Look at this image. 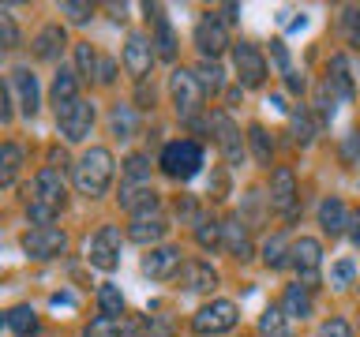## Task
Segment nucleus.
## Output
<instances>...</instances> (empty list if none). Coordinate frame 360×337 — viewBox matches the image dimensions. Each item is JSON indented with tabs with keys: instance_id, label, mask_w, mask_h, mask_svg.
Returning a JSON list of instances; mask_svg holds the SVG:
<instances>
[{
	"instance_id": "34",
	"label": "nucleus",
	"mask_w": 360,
	"mask_h": 337,
	"mask_svg": "<svg viewBox=\"0 0 360 337\" xmlns=\"http://www.w3.org/2000/svg\"><path fill=\"white\" fill-rule=\"evenodd\" d=\"M289 240H285V236H270V240L263 244V263L270 266V270H281V266H285L289 263Z\"/></svg>"
},
{
	"instance_id": "32",
	"label": "nucleus",
	"mask_w": 360,
	"mask_h": 337,
	"mask_svg": "<svg viewBox=\"0 0 360 337\" xmlns=\"http://www.w3.org/2000/svg\"><path fill=\"white\" fill-rule=\"evenodd\" d=\"M131 337H173V326L158 315H139L131 322Z\"/></svg>"
},
{
	"instance_id": "44",
	"label": "nucleus",
	"mask_w": 360,
	"mask_h": 337,
	"mask_svg": "<svg viewBox=\"0 0 360 337\" xmlns=\"http://www.w3.org/2000/svg\"><path fill=\"white\" fill-rule=\"evenodd\" d=\"M315 337H353V326L345 319H326L319 330H315Z\"/></svg>"
},
{
	"instance_id": "23",
	"label": "nucleus",
	"mask_w": 360,
	"mask_h": 337,
	"mask_svg": "<svg viewBox=\"0 0 360 337\" xmlns=\"http://www.w3.org/2000/svg\"><path fill=\"white\" fill-rule=\"evenodd\" d=\"M281 311H285V319H308L311 315V289H304L300 281H292V285H285V292H281Z\"/></svg>"
},
{
	"instance_id": "1",
	"label": "nucleus",
	"mask_w": 360,
	"mask_h": 337,
	"mask_svg": "<svg viewBox=\"0 0 360 337\" xmlns=\"http://www.w3.org/2000/svg\"><path fill=\"white\" fill-rule=\"evenodd\" d=\"M68 202V187H64V176L56 173L53 165H45L34 173V184H30V202H27V213L34 225H49L56 213L64 210Z\"/></svg>"
},
{
	"instance_id": "30",
	"label": "nucleus",
	"mask_w": 360,
	"mask_h": 337,
	"mask_svg": "<svg viewBox=\"0 0 360 337\" xmlns=\"http://www.w3.org/2000/svg\"><path fill=\"white\" fill-rule=\"evenodd\" d=\"M195 79H199V86H202V94H218V90L225 86V72H221V64L218 60H199L195 67Z\"/></svg>"
},
{
	"instance_id": "42",
	"label": "nucleus",
	"mask_w": 360,
	"mask_h": 337,
	"mask_svg": "<svg viewBox=\"0 0 360 337\" xmlns=\"http://www.w3.org/2000/svg\"><path fill=\"white\" fill-rule=\"evenodd\" d=\"M315 112H319V124H330L334 120V90L330 83H319V98H315Z\"/></svg>"
},
{
	"instance_id": "11",
	"label": "nucleus",
	"mask_w": 360,
	"mask_h": 337,
	"mask_svg": "<svg viewBox=\"0 0 360 337\" xmlns=\"http://www.w3.org/2000/svg\"><path fill=\"white\" fill-rule=\"evenodd\" d=\"M64 247H68V236L56 225H34L22 236V251L30 258H56V255H64Z\"/></svg>"
},
{
	"instance_id": "43",
	"label": "nucleus",
	"mask_w": 360,
	"mask_h": 337,
	"mask_svg": "<svg viewBox=\"0 0 360 337\" xmlns=\"http://www.w3.org/2000/svg\"><path fill=\"white\" fill-rule=\"evenodd\" d=\"M353 277H356V263H353V258H342V263H334V270H330V285H334V289L353 285Z\"/></svg>"
},
{
	"instance_id": "19",
	"label": "nucleus",
	"mask_w": 360,
	"mask_h": 337,
	"mask_svg": "<svg viewBox=\"0 0 360 337\" xmlns=\"http://www.w3.org/2000/svg\"><path fill=\"white\" fill-rule=\"evenodd\" d=\"M120 206L131 213V218H143V213H158V191L150 184H124L120 187Z\"/></svg>"
},
{
	"instance_id": "17",
	"label": "nucleus",
	"mask_w": 360,
	"mask_h": 337,
	"mask_svg": "<svg viewBox=\"0 0 360 337\" xmlns=\"http://www.w3.org/2000/svg\"><path fill=\"white\" fill-rule=\"evenodd\" d=\"M180 285L188 292H214L218 289V270H214L207 258H188L180 266Z\"/></svg>"
},
{
	"instance_id": "51",
	"label": "nucleus",
	"mask_w": 360,
	"mask_h": 337,
	"mask_svg": "<svg viewBox=\"0 0 360 337\" xmlns=\"http://www.w3.org/2000/svg\"><path fill=\"white\" fill-rule=\"evenodd\" d=\"M356 135H360V131H356Z\"/></svg>"
},
{
	"instance_id": "13",
	"label": "nucleus",
	"mask_w": 360,
	"mask_h": 337,
	"mask_svg": "<svg viewBox=\"0 0 360 337\" xmlns=\"http://www.w3.org/2000/svg\"><path fill=\"white\" fill-rule=\"evenodd\" d=\"M221 251H229L236 263H248L255 255V244H252V232H248V221L240 213L221 221Z\"/></svg>"
},
{
	"instance_id": "47",
	"label": "nucleus",
	"mask_w": 360,
	"mask_h": 337,
	"mask_svg": "<svg viewBox=\"0 0 360 337\" xmlns=\"http://www.w3.org/2000/svg\"><path fill=\"white\" fill-rule=\"evenodd\" d=\"M11 117H15V109H11V90H8L4 79H0V124H8Z\"/></svg>"
},
{
	"instance_id": "8",
	"label": "nucleus",
	"mask_w": 360,
	"mask_h": 337,
	"mask_svg": "<svg viewBox=\"0 0 360 337\" xmlns=\"http://www.w3.org/2000/svg\"><path fill=\"white\" fill-rule=\"evenodd\" d=\"M233 72L240 79V86L255 90L266 83V56L255 41H233Z\"/></svg>"
},
{
	"instance_id": "15",
	"label": "nucleus",
	"mask_w": 360,
	"mask_h": 337,
	"mask_svg": "<svg viewBox=\"0 0 360 337\" xmlns=\"http://www.w3.org/2000/svg\"><path fill=\"white\" fill-rule=\"evenodd\" d=\"M184 258H180V247L173 244H162V247H150V255L143 258V274L150 281H169L173 274H180Z\"/></svg>"
},
{
	"instance_id": "49",
	"label": "nucleus",
	"mask_w": 360,
	"mask_h": 337,
	"mask_svg": "<svg viewBox=\"0 0 360 337\" xmlns=\"http://www.w3.org/2000/svg\"><path fill=\"white\" fill-rule=\"evenodd\" d=\"M349 240H353V247H360V210L349 213Z\"/></svg>"
},
{
	"instance_id": "10",
	"label": "nucleus",
	"mask_w": 360,
	"mask_h": 337,
	"mask_svg": "<svg viewBox=\"0 0 360 337\" xmlns=\"http://www.w3.org/2000/svg\"><path fill=\"white\" fill-rule=\"evenodd\" d=\"M195 45L202 53V60H218V56L229 49V27H225V19H218L214 11H207L199 22H195Z\"/></svg>"
},
{
	"instance_id": "4",
	"label": "nucleus",
	"mask_w": 360,
	"mask_h": 337,
	"mask_svg": "<svg viewBox=\"0 0 360 337\" xmlns=\"http://www.w3.org/2000/svg\"><path fill=\"white\" fill-rule=\"evenodd\" d=\"M158 165H162V173L173 176V180H191L202 168V146L195 139H173V143H165Z\"/></svg>"
},
{
	"instance_id": "38",
	"label": "nucleus",
	"mask_w": 360,
	"mask_h": 337,
	"mask_svg": "<svg viewBox=\"0 0 360 337\" xmlns=\"http://www.w3.org/2000/svg\"><path fill=\"white\" fill-rule=\"evenodd\" d=\"M11 330H15L19 337H30L34 330H38V319H34V308H11L8 319H4Z\"/></svg>"
},
{
	"instance_id": "45",
	"label": "nucleus",
	"mask_w": 360,
	"mask_h": 337,
	"mask_svg": "<svg viewBox=\"0 0 360 337\" xmlns=\"http://www.w3.org/2000/svg\"><path fill=\"white\" fill-rule=\"evenodd\" d=\"M19 45V27L11 22V15H0V49H15Z\"/></svg>"
},
{
	"instance_id": "27",
	"label": "nucleus",
	"mask_w": 360,
	"mask_h": 337,
	"mask_svg": "<svg viewBox=\"0 0 360 337\" xmlns=\"http://www.w3.org/2000/svg\"><path fill=\"white\" fill-rule=\"evenodd\" d=\"M15 90H19V109L34 117L38 112V79H34L30 67H19L15 72Z\"/></svg>"
},
{
	"instance_id": "5",
	"label": "nucleus",
	"mask_w": 360,
	"mask_h": 337,
	"mask_svg": "<svg viewBox=\"0 0 360 337\" xmlns=\"http://www.w3.org/2000/svg\"><path fill=\"white\" fill-rule=\"evenodd\" d=\"M240 322V308L233 300H210L191 315V330L199 337H218V333H229L233 326Z\"/></svg>"
},
{
	"instance_id": "25",
	"label": "nucleus",
	"mask_w": 360,
	"mask_h": 337,
	"mask_svg": "<svg viewBox=\"0 0 360 337\" xmlns=\"http://www.w3.org/2000/svg\"><path fill=\"white\" fill-rule=\"evenodd\" d=\"M60 49H64V27H60V22L41 27L38 38H34V56H38V60H56Z\"/></svg>"
},
{
	"instance_id": "37",
	"label": "nucleus",
	"mask_w": 360,
	"mask_h": 337,
	"mask_svg": "<svg viewBox=\"0 0 360 337\" xmlns=\"http://www.w3.org/2000/svg\"><path fill=\"white\" fill-rule=\"evenodd\" d=\"M342 38L345 45H360V4H345L342 8Z\"/></svg>"
},
{
	"instance_id": "35",
	"label": "nucleus",
	"mask_w": 360,
	"mask_h": 337,
	"mask_svg": "<svg viewBox=\"0 0 360 337\" xmlns=\"http://www.w3.org/2000/svg\"><path fill=\"white\" fill-rule=\"evenodd\" d=\"M289 124H292V143H297V146H308V143L315 139L311 117H308V109H304V105H297V109H292Z\"/></svg>"
},
{
	"instance_id": "40",
	"label": "nucleus",
	"mask_w": 360,
	"mask_h": 337,
	"mask_svg": "<svg viewBox=\"0 0 360 337\" xmlns=\"http://www.w3.org/2000/svg\"><path fill=\"white\" fill-rule=\"evenodd\" d=\"M98 60H101V56L90 49V41L75 45V64H79V75H83V79H98Z\"/></svg>"
},
{
	"instance_id": "7",
	"label": "nucleus",
	"mask_w": 360,
	"mask_h": 337,
	"mask_svg": "<svg viewBox=\"0 0 360 337\" xmlns=\"http://www.w3.org/2000/svg\"><path fill=\"white\" fill-rule=\"evenodd\" d=\"M289 266H292V274H297V281L304 289H315V285H319V270H323V244L311 240V236L292 240Z\"/></svg>"
},
{
	"instance_id": "21",
	"label": "nucleus",
	"mask_w": 360,
	"mask_h": 337,
	"mask_svg": "<svg viewBox=\"0 0 360 337\" xmlns=\"http://www.w3.org/2000/svg\"><path fill=\"white\" fill-rule=\"evenodd\" d=\"M154 15V34H150V45H154V56L158 60H176V34L169 27V19L162 15V8H146Z\"/></svg>"
},
{
	"instance_id": "3",
	"label": "nucleus",
	"mask_w": 360,
	"mask_h": 337,
	"mask_svg": "<svg viewBox=\"0 0 360 337\" xmlns=\"http://www.w3.org/2000/svg\"><path fill=\"white\" fill-rule=\"evenodd\" d=\"M169 98H173V109H176V117L191 124L202 112V86H199V79L195 72H188V67H173V75H169Z\"/></svg>"
},
{
	"instance_id": "41",
	"label": "nucleus",
	"mask_w": 360,
	"mask_h": 337,
	"mask_svg": "<svg viewBox=\"0 0 360 337\" xmlns=\"http://www.w3.org/2000/svg\"><path fill=\"white\" fill-rule=\"evenodd\" d=\"M83 337H124V330H120L117 319H105V315H98V319L83 330Z\"/></svg>"
},
{
	"instance_id": "29",
	"label": "nucleus",
	"mask_w": 360,
	"mask_h": 337,
	"mask_svg": "<svg viewBox=\"0 0 360 337\" xmlns=\"http://www.w3.org/2000/svg\"><path fill=\"white\" fill-rule=\"evenodd\" d=\"M259 333L263 337H289V319H285V311L281 308H266L263 315H259Z\"/></svg>"
},
{
	"instance_id": "28",
	"label": "nucleus",
	"mask_w": 360,
	"mask_h": 337,
	"mask_svg": "<svg viewBox=\"0 0 360 337\" xmlns=\"http://www.w3.org/2000/svg\"><path fill=\"white\" fill-rule=\"evenodd\" d=\"M22 168V150L15 143H0V187H11Z\"/></svg>"
},
{
	"instance_id": "39",
	"label": "nucleus",
	"mask_w": 360,
	"mask_h": 337,
	"mask_svg": "<svg viewBox=\"0 0 360 337\" xmlns=\"http://www.w3.org/2000/svg\"><path fill=\"white\" fill-rule=\"evenodd\" d=\"M124 184H150V161L143 154H131L124 161Z\"/></svg>"
},
{
	"instance_id": "2",
	"label": "nucleus",
	"mask_w": 360,
	"mask_h": 337,
	"mask_svg": "<svg viewBox=\"0 0 360 337\" xmlns=\"http://www.w3.org/2000/svg\"><path fill=\"white\" fill-rule=\"evenodd\" d=\"M112 173H117V165H112V154L105 146H90V150L79 154V161L72 165V180L79 187V195L86 199H101L112 184Z\"/></svg>"
},
{
	"instance_id": "6",
	"label": "nucleus",
	"mask_w": 360,
	"mask_h": 337,
	"mask_svg": "<svg viewBox=\"0 0 360 337\" xmlns=\"http://www.w3.org/2000/svg\"><path fill=\"white\" fill-rule=\"evenodd\" d=\"M270 210H278L285 221L297 218V210H300V184H297V173H292L289 165H278L274 173H270Z\"/></svg>"
},
{
	"instance_id": "14",
	"label": "nucleus",
	"mask_w": 360,
	"mask_h": 337,
	"mask_svg": "<svg viewBox=\"0 0 360 337\" xmlns=\"http://www.w3.org/2000/svg\"><path fill=\"white\" fill-rule=\"evenodd\" d=\"M210 131H214V143L221 146L225 161L229 165H240L244 157V139H240V128L225 117V112H210Z\"/></svg>"
},
{
	"instance_id": "22",
	"label": "nucleus",
	"mask_w": 360,
	"mask_h": 337,
	"mask_svg": "<svg viewBox=\"0 0 360 337\" xmlns=\"http://www.w3.org/2000/svg\"><path fill=\"white\" fill-rule=\"evenodd\" d=\"M319 229L330 236V240H334V236H342V232H349V210H345V202L338 195L319 202Z\"/></svg>"
},
{
	"instance_id": "31",
	"label": "nucleus",
	"mask_w": 360,
	"mask_h": 337,
	"mask_svg": "<svg viewBox=\"0 0 360 337\" xmlns=\"http://www.w3.org/2000/svg\"><path fill=\"white\" fill-rule=\"evenodd\" d=\"M195 244L202 247V251H218V247H221V221L199 218L195 221Z\"/></svg>"
},
{
	"instance_id": "12",
	"label": "nucleus",
	"mask_w": 360,
	"mask_h": 337,
	"mask_svg": "<svg viewBox=\"0 0 360 337\" xmlns=\"http://www.w3.org/2000/svg\"><path fill=\"white\" fill-rule=\"evenodd\" d=\"M56 124H60V135L68 143H83L90 135V128H94V105H90L86 98H79L75 105L56 112Z\"/></svg>"
},
{
	"instance_id": "46",
	"label": "nucleus",
	"mask_w": 360,
	"mask_h": 337,
	"mask_svg": "<svg viewBox=\"0 0 360 337\" xmlns=\"http://www.w3.org/2000/svg\"><path fill=\"white\" fill-rule=\"evenodd\" d=\"M60 11H64L72 22H86L90 15H94V8H90V4H79V0H68V4H60Z\"/></svg>"
},
{
	"instance_id": "33",
	"label": "nucleus",
	"mask_w": 360,
	"mask_h": 337,
	"mask_svg": "<svg viewBox=\"0 0 360 337\" xmlns=\"http://www.w3.org/2000/svg\"><path fill=\"white\" fill-rule=\"evenodd\" d=\"M248 143H252V154L259 165H270V157H274V143H270L266 128H259V124H252L248 128Z\"/></svg>"
},
{
	"instance_id": "9",
	"label": "nucleus",
	"mask_w": 360,
	"mask_h": 337,
	"mask_svg": "<svg viewBox=\"0 0 360 337\" xmlns=\"http://www.w3.org/2000/svg\"><path fill=\"white\" fill-rule=\"evenodd\" d=\"M120 229L117 225H101V229L90 236V244H86V258H90V266H98V270H117L120 266Z\"/></svg>"
},
{
	"instance_id": "20",
	"label": "nucleus",
	"mask_w": 360,
	"mask_h": 337,
	"mask_svg": "<svg viewBox=\"0 0 360 337\" xmlns=\"http://www.w3.org/2000/svg\"><path fill=\"white\" fill-rule=\"evenodd\" d=\"M165 232H169V225H165V218L162 213H143V218H131V225H128V240L131 244H158V240H165Z\"/></svg>"
},
{
	"instance_id": "18",
	"label": "nucleus",
	"mask_w": 360,
	"mask_h": 337,
	"mask_svg": "<svg viewBox=\"0 0 360 337\" xmlns=\"http://www.w3.org/2000/svg\"><path fill=\"white\" fill-rule=\"evenodd\" d=\"M326 83H330V90L342 101H353L356 94V75H353V67H349V56L345 53H334L330 56V64H326Z\"/></svg>"
},
{
	"instance_id": "50",
	"label": "nucleus",
	"mask_w": 360,
	"mask_h": 337,
	"mask_svg": "<svg viewBox=\"0 0 360 337\" xmlns=\"http://www.w3.org/2000/svg\"><path fill=\"white\" fill-rule=\"evenodd\" d=\"M356 289H360V285H356Z\"/></svg>"
},
{
	"instance_id": "16",
	"label": "nucleus",
	"mask_w": 360,
	"mask_h": 337,
	"mask_svg": "<svg viewBox=\"0 0 360 337\" xmlns=\"http://www.w3.org/2000/svg\"><path fill=\"white\" fill-rule=\"evenodd\" d=\"M154 60H158V56H154L150 38H146V34H131L128 45H124V67H128V75L146 79V72H150Z\"/></svg>"
},
{
	"instance_id": "36",
	"label": "nucleus",
	"mask_w": 360,
	"mask_h": 337,
	"mask_svg": "<svg viewBox=\"0 0 360 337\" xmlns=\"http://www.w3.org/2000/svg\"><path fill=\"white\" fill-rule=\"evenodd\" d=\"M98 308L105 319H120L124 315V296H120V289L117 285H101L98 289Z\"/></svg>"
},
{
	"instance_id": "48",
	"label": "nucleus",
	"mask_w": 360,
	"mask_h": 337,
	"mask_svg": "<svg viewBox=\"0 0 360 337\" xmlns=\"http://www.w3.org/2000/svg\"><path fill=\"white\" fill-rule=\"evenodd\" d=\"M112 75H117V64H112L109 56H101L98 60V83H112Z\"/></svg>"
},
{
	"instance_id": "26",
	"label": "nucleus",
	"mask_w": 360,
	"mask_h": 337,
	"mask_svg": "<svg viewBox=\"0 0 360 337\" xmlns=\"http://www.w3.org/2000/svg\"><path fill=\"white\" fill-rule=\"evenodd\" d=\"M109 128H112V135H117L120 143L124 139H135V131H139V112H135L131 105H112Z\"/></svg>"
},
{
	"instance_id": "24",
	"label": "nucleus",
	"mask_w": 360,
	"mask_h": 337,
	"mask_svg": "<svg viewBox=\"0 0 360 337\" xmlns=\"http://www.w3.org/2000/svg\"><path fill=\"white\" fill-rule=\"evenodd\" d=\"M75 101H79V75L60 67V72L53 75V105H56V112H64L68 105H75Z\"/></svg>"
}]
</instances>
